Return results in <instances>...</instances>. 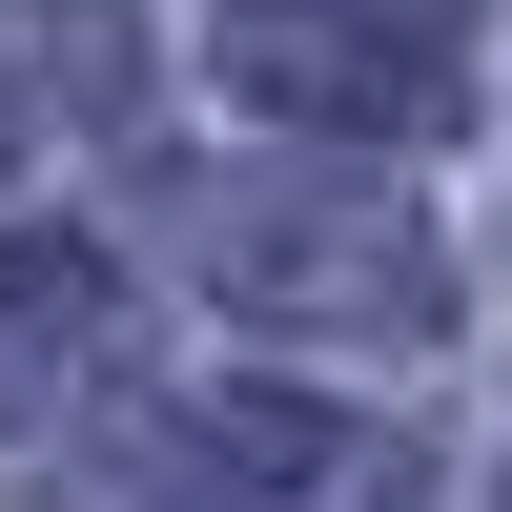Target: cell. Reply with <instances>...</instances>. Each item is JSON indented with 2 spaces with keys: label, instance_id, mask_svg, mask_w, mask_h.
<instances>
[{
  "label": "cell",
  "instance_id": "cell-1",
  "mask_svg": "<svg viewBox=\"0 0 512 512\" xmlns=\"http://www.w3.org/2000/svg\"><path fill=\"white\" fill-rule=\"evenodd\" d=\"M205 287L267 328H328V349H410V328L451 308L431 226H410L390 185H226L205 205Z\"/></svg>",
  "mask_w": 512,
  "mask_h": 512
},
{
  "label": "cell",
  "instance_id": "cell-2",
  "mask_svg": "<svg viewBox=\"0 0 512 512\" xmlns=\"http://www.w3.org/2000/svg\"><path fill=\"white\" fill-rule=\"evenodd\" d=\"M226 82L267 123H328V144H410L472 103V0H246Z\"/></svg>",
  "mask_w": 512,
  "mask_h": 512
},
{
  "label": "cell",
  "instance_id": "cell-3",
  "mask_svg": "<svg viewBox=\"0 0 512 512\" xmlns=\"http://www.w3.org/2000/svg\"><path fill=\"white\" fill-rule=\"evenodd\" d=\"M82 349H103V267H82V246H0V431L62 410Z\"/></svg>",
  "mask_w": 512,
  "mask_h": 512
}]
</instances>
